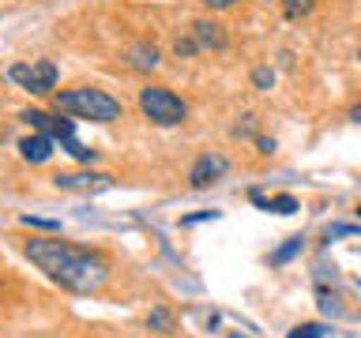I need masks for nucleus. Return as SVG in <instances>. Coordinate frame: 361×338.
<instances>
[{"label":"nucleus","mask_w":361,"mask_h":338,"mask_svg":"<svg viewBox=\"0 0 361 338\" xmlns=\"http://www.w3.org/2000/svg\"><path fill=\"white\" fill-rule=\"evenodd\" d=\"M357 61H361V56H357Z\"/></svg>","instance_id":"obj_24"},{"label":"nucleus","mask_w":361,"mask_h":338,"mask_svg":"<svg viewBox=\"0 0 361 338\" xmlns=\"http://www.w3.org/2000/svg\"><path fill=\"white\" fill-rule=\"evenodd\" d=\"M53 135H61V139H72V135H75V124H72V120H53Z\"/></svg>","instance_id":"obj_17"},{"label":"nucleus","mask_w":361,"mask_h":338,"mask_svg":"<svg viewBox=\"0 0 361 338\" xmlns=\"http://www.w3.org/2000/svg\"><path fill=\"white\" fill-rule=\"evenodd\" d=\"M19 154L27 158V162H49V154H53V139L49 135H27V139L19 143Z\"/></svg>","instance_id":"obj_7"},{"label":"nucleus","mask_w":361,"mask_h":338,"mask_svg":"<svg viewBox=\"0 0 361 338\" xmlns=\"http://www.w3.org/2000/svg\"><path fill=\"white\" fill-rule=\"evenodd\" d=\"M207 218H219V211H200V214H188L185 225H196V222H207Z\"/></svg>","instance_id":"obj_19"},{"label":"nucleus","mask_w":361,"mask_h":338,"mask_svg":"<svg viewBox=\"0 0 361 338\" xmlns=\"http://www.w3.org/2000/svg\"><path fill=\"white\" fill-rule=\"evenodd\" d=\"M23 120H27V124H34V128H49L53 132V117H49V113H42V109H27V113H23Z\"/></svg>","instance_id":"obj_14"},{"label":"nucleus","mask_w":361,"mask_h":338,"mask_svg":"<svg viewBox=\"0 0 361 338\" xmlns=\"http://www.w3.org/2000/svg\"><path fill=\"white\" fill-rule=\"evenodd\" d=\"M188 53H196V42H177V56H188Z\"/></svg>","instance_id":"obj_21"},{"label":"nucleus","mask_w":361,"mask_h":338,"mask_svg":"<svg viewBox=\"0 0 361 338\" xmlns=\"http://www.w3.org/2000/svg\"><path fill=\"white\" fill-rule=\"evenodd\" d=\"M226 169H230V162H226L222 154H203V158H196V165H192L188 180H192V188H207V184H214L219 177H226Z\"/></svg>","instance_id":"obj_5"},{"label":"nucleus","mask_w":361,"mask_h":338,"mask_svg":"<svg viewBox=\"0 0 361 338\" xmlns=\"http://www.w3.org/2000/svg\"><path fill=\"white\" fill-rule=\"evenodd\" d=\"M23 225H34V230H61L56 218H38V214H23Z\"/></svg>","instance_id":"obj_15"},{"label":"nucleus","mask_w":361,"mask_h":338,"mask_svg":"<svg viewBox=\"0 0 361 338\" xmlns=\"http://www.w3.org/2000/svg\"><path fill=\"white\" fill-rule=\"evenodd\" d=\"M23 252L38 270H45V278L56 282L68 293H98L109 278L106 256L79 248L72 241H56V237H30L23 244Z\"/></svg>","instance_id":"obj_1"},{"label":"nucleus","mask_w":361,"mask_h":338,"mask_svg":"<svg viewBox=\"0 0 361 338\" xmlns=\"http://www.w3.org/2000/svg\"><path fill=\"white\" fill-rule=\"evenodd\" d=\"M132 64L135 68H154L158 64V49H154V45H135V49H132Z\"/></svg>","instance_id":"obj_12"},{"label":"nucleus","mask_w":361,"mask_h":338,"mask_svg":"<svg viewBox=\"0 0 361 338\" xmlns=\"http://www.w3.org/2000/svg\"><path fill=\"white\" fill-rule=\"evenodd\" d=\"M354 233H361L357 225H346V222H338V225H331V230H327V241H331V237H354Z\"/></svg>","instance_id":"obj_18"},{"label":"nucleus","mask_w":361,"mask_h":338,"mask_svg":"<svg viewBox=\"0 0 361 338\" xmlns=\"http://www.w3.org/2000/svg\"><path fill=\"white\" fill-rule=\"evenodd\" d=\"M8 79L19 83L27 94H49L56 87V64L53 61H30V64H11Z\"/></svg>","instance_id":"obj_4"},{"label":"nucleus","mask_w":361,"mask_h":338,"mask_svg":"<svg viewBox=\"0 0 361 338\" xmlns=\"http://www.w3.org/2000/svg\"><path fill=\"white\" fill-rule=\"evenodd\" d=\"M147 327L158 331V334H173L177 331V320H173V312H169V308H154L151 315H147Z\"/></svg>","instance_id":"obj_10"},{"label":"nucleus","mask_w":361,"mask_h":338,"mask_svg":"<svg viewBox=\"0 0 361 338\" xmlns=\"http://www.w3.org/2000/svg\"><path fill=\"white\" fill-rule=\"evenodd\" d=\"M350 117H354V120H361V101H357V106H354V113H350Z\"/></svg>","instance_id":"obj_23"},{"label":"nucleus","mask_w":361,"mask_h":338,"mask_svg":"<svg viewBox=\"0 0 361 338\" xmlns=\"http://www.w3.org/2000/svg\"><path fill=\"white\" fill-rule=\"evenodd\" d=\"M140 109L154 124H180L188 117V106L173 94V90H166V87H143L140 90Z\"/></svg>","instance_id":"obj_3"},{"label":"nucleus","mask_w":361,"mask_h":338,"mask_svg":"<svg viewBox=\"0 0 361 338\" xmlns=\"http://www.w3.org/2000/svg\"><path fill=\"white\" fill-rule=\"evenodd\" d=\"M192 34H196V45H203V49H222L226 45V34L219 23H211V19H200L196 27H192Z\"/></svg>","instance_id":"obj_8"},{"label":"nucleus","mask_w":361,"mask_h":338,"mask_svg":"<svg viewBox=\"0 0 361 338\" xmlns=\"http://www.w3.org/2000/svg\"><path fill=\"white\" fill-rule=\"evenodd\" d=\"M282 4H286L290 15H305V11H312V8H316V0H282Z\"/></svg>","instance_id":"obj_16"},{"label":"nucleus","mask_w":361,"mask_h":338,"mask_svg":"<svg viewBox=\"0 0 361 338\" xmlns=\"http://www.w3.org/2000/svg\"><path fill=\"white\" fill-rule=\"evenodd\" d=\"M252 203H259L264 211H275V214H293V211H298V199H293V196H275V199H264L259 192H252Z\"/></svg>","instance_id":"obj_9"},{"label":"nucleus","mask_w":361,"mask_h":338,"mask_svg":"<svg viewBox=\"0 0 361 338\" xmlns=\"http://www.w3.org/2000/svg\"><path fill=\"white\" fill-rule=\"evenodd\" d=\"M271 79H275V75H271L267 68H259V72H256V87H271Z\"/></svg>","instance_id":"obj_20"},{"label":"nucleus","mask_w":361,"mask_h":338,"mask_svg":"<svg viewBox=\"0 0 361 338\" xmlns=\"http://www.w3.org/2000/svg\"><path fill=\"white\" fill-rule=\"evenodd\" d=\"M203 4H207V8H230L233 0H203Z\"/></svg>","instance_id":"obj_22"},{"label":"nucleus","mask_w":361,"mask_h":338,"mask_svg":"<svg viewBox=\"0 0 361 338\" xmlns=\"http://www.w3.org/2000/svg\"><path fill=\"white\" fill-rule=\"evenodd\" d=\"M327 334V327L324 323H301V327H293L290 338H324Z\"/></svg>","instance_id":"obj_13"},{"label":"nucleus","mask_w":361,"mask_h":338,"mask_svg":"<svg viewBox=\"0 0 361 338\" xmlns=\"http://www.w3.org/2000/svg\"><path fill=\"white\" fill-rule=\"evenodd\" d=\"M301 248H305V237H290V241H286V244H282V248H279V252H275V256H271V263H275V267H279V263H290V259H293V256H298V252H301Z\"/></svg>","instance_id":"obj_11"},{"label":"nucleus","mask_w":361,"mask_h":338,"mask_svg":"<svg viewBox=\"0 0 361 338\" xmlns=\"http://www.w3.org/2000/svg\"><path fill=\"white\" fill-rule=\"evenodd\" d=\"M53 184L64 192H98V188H109L113 177L109 173H56Z\"/></svg>","instance_id":"obj_6"},{"label":"nucleus","mask_w":361,"mask_h":338,"mask_svg":"<svg viewBox=\"0 0 361 338\" xmlns=\"http://www.w3.org/2000/svg\"><path fill=\"white\" fill-rule=\"evenodd\" d=\"M56 109L61 113H72V117H83V120H98V124H113L121 120V101L106 94L98 87H72V90H56Z\"/></svg>","instance_id":"obj_2"}]
</instances>
